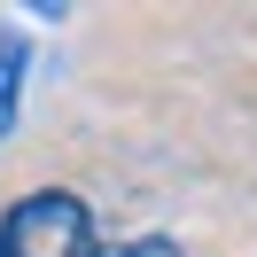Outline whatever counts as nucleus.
<instances>
[{
  "mask_svg": "<svg viewBox=\"0 0 257 257\" xmlns=\"http://www.w3.org/2000/svg\"><path fill=\"white\" fill-rule=\"evenodd\" d=\"M24 86H32V39L0 32V141L16 133V117H24Z\"/></svg>",
  "mask_w": 257,
  "mask_h": 257,
  "instance_id": "2",
  "label": "nucleus"
},
{
  "mask_svg": "<svg viewBox=\"0 0 257 257\" xmlns=\"http://www.w3.org/2000/svg\"><path fill=\"white\" fill-rule=\"evenodd\" d=\"M94 257H187V249L164 234H141V241H117V249H94Z\"/></svg>",
  "mask_w": 257,
  "mask_h": 257,
  "instance_id": "3",
  "label": "nucleus"
},
{
  "mask_svg": "<svg viewBox=\"0 0 257 257\" xmlns=\"http://www.w3.org/2000/svg\"><path fill=\"white\" fill-rule=\"evenodd\" d=\"M94 203L70 187H32L0 210V257H94Z\"/></svg>",
  "mask_w": 257,
  "mask_h": 257,
  "instance_id": "1",
  "label": "nucleus"
}]
</instances>
